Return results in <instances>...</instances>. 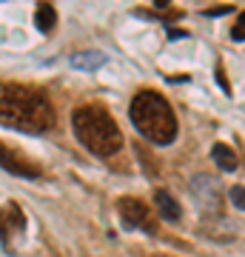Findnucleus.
I'll return each instance as SVG.
<instances>
[{
	"instance_id": "nucleus-1",
	"label": "nucleus",
	"mask_w": 245,
	"mask_h": 257,
	"mask_svg": "<svg viewBox=\"0 0 245 257\" xmlns=\"http://www.w3.org/2000/svg\"><path fill=\"white\" fill-rule=\"evenodd\" d=\"M0 123L18 132L40 135L55 126V109L40 89L23 83H0Z\"/></svg>"
},
{
	"instance_id": "nucleus-2",
	"label": "nucleus",
	"mask_w": 245,
	"mask_h": 257,
	"mask_svg": "<svg viewBox=\"0 0 245 257\" xmlns=\"http://www.w3.org/2000/svg\"><path fill=\"white\" fill-rule=\"evenodd\" d=\"M74 135L91 155L97 157H111L123 149V135L117 123L103 106H80L72 114Z\"/></svg>"
},
{
	"instance_id": "nucleus-3",
	"label": "nucleus",
	"mask_w": 245,
	"mask_h": 257,
	"mask_svg": "<svg viewBox=\"0 0 245 257\" xmlns=\"http://www.w3.org/2000/svg\"><path fill=\"white\" fill-rule=\"evenodd\" d=\"M131 123L143 135L145 140H151L157 146H168L177 140V114L168 106L163 94L157 92H140L131 100Z\"/></svg>"
},
{
	"instance_id": "nucleus-4",
	"label": "nucleus",
	"mask_w": 245,
	"mask_h": 257,
	"mask_svg": "<svg viewBox=\"0 0 245 257\" xmlns=\"http://www.w3.org/2000/svg\"><path fill=\"white\" fill-rule=\"evenodd\" d=\"M120 217L128 229H145V231H154V223H148V206L137 197H123L117 203Z\"/></svg>"
},
{
	"instance_id": "nucleus-5",
	"label": "nucleus",
	"mask_w": 245,
	"mask_h": 257,
	"mask_svg": "<svg viewBox=\"0 0 245 257\" xmlns=\"http://www.w3.org/2000/svg\"><path fill=\"white\" fill-rule=\"evenodd\" d=\"M0 169H6L9 175L29 177V180H35V177L40 175L37 163H32L29 157H23L20 152H15V149H9V146H3V143H0Z\"/></svg>"
},
{
	"instance_id": "nucleus-6",
	"label": "nucleus",
	"mask_w": 245,
	"mask_h": 257,
	"mask_svg": "<svg viewBox=\"0 0 245 257\" xmlns=\"http://www.w3.org/2000/svg\"><path fill=\"white\" fill-rule=\"evenodd\" d=\"M23 229H26V217H23L18 203L3 206L0 209V240H3V246H9L12 237H18Z\"/></svg>"
},
{
	"instance_id": "nucleus-7",
	"label": "nucleus",
	"mask_w": 245,
	"mask_h": 257,
	"mask_svg": "<svg viewBox=\"0 0 245 257\" xmlns=\"http://www.w3.org/2000/svg\"><path fill=\"white\" fill-rule=\"evenodd\" d=\"M191 192H194L197 203H200L205 211L219 209V189H217V183H214V177L200 175L197 180H194V183H191Z\"/></svg>"
},
{
	"instance_id": "nucleus-8",
	"label": "nucleus",
	"mask_w": 245,
	"mask_h": 257,
	"mask_svg": "<svg viewBox=\"0 0 245 257\" xmlns=\"http://www.w3.org/2000/svg\"><path fill=\"white\" fill-rule=\"evenodd\" d=\"M69 63L77 69V72H94V69H100L106 63V57L100 52H77V55L69 57Z\"/></svg>"
},
{
	"instance_id": "nucleus-9",
	"label": "nucleus",
	"mask_w": 245,
	"mask_h": 257,
	"mask_svg": "<svg viewBox=\"0 0 245 257\" xmlns=\"http://www.w3.org/2000/svg\"><path fill=\"white\" fill-rule=\"evenodd\" d=\"M154 203H157V211H160V217L163 220H168V223H174V220H180V206H177V200H174L168 192H160L154 194Z\"/></svg>"
},
{
	"instance_id": "nucleus-10",
	"label": "nucleus",
	"mask_w": 245,
	"mask_h": 257,
	"mask_svg": "<svg viewBox=\"0 0 245 257\" xmlns=\"http://www.w3.org/2000/svg\"><path fill=\"white\" fill-rule=\"evenodd\" d=\"M211 157L217 160V166L222 172H234L236 166H239V157H236V152L228 143H217V146L211 149Z\"/></svg>"
},
{
	"instance_id": "nucleus-11",
	"label": "nucleus",
	"mask_w": 245,
	"mask_h": 257,
	"mask_svg": "<svg viewBox=\"0 0 245 257\" xmlns=\"http://www.w3.org/2000/svg\"><path fill=\"white\" fill-rule=\"evenodd\" d=\"M55 20H57V12L52 3H40L35 12V23L40 32H52V26H55Z\"/></svg>"
},
{
	"instance_id": "nucleus-12",
	"label": "nucleus",
	"mask_w": 245,
	"mask_h": 257,
	"mask_svg": "<svg viewBox=\"0 0 245 257\" xmlns=\"http://www.w3.org/2000/svg\"><path fill=\"white\" fill-rule=\"evenodd\" d=\"M231 203H234V209H245V186H231Z\"/></svg>"
},
{
	"instance_id": "nucleus-13",
	"label": "nucleus",
	"mask_w": 245,
	"mask_h": 257,
	"mask_svg": "<svg viewBox=\"0 0 245 257\" xmlns=\"http://www.w3.org/2000/svg\"><path fill=\"white\" fill-rule=\"evenodd\" d=\"M231 40H236V43H239V40H245V12L239 15V20H236V26L231 29Z\"/></svg>"
},
{
	"instance_id": "nucleus-14",
	"label": "nucleus",
	"mask_w": 245,
	"mask_h": 257,
	"mask_svg": "<svg viewBox=\"0 0 245 257\" xmlns=\"http://www.w3.org/2000/svg\"><path fill=\"white\" fill-rule=\"evenodd\" d=\"M228 12H231V6H219V9H208L205 15H208V18H222V15H228Z\"/></svg>"
},
{
	"instance_id": "nucleus-15",
	"label": "nucleus",
	"mask_w": 245,
	"mask_h": 257,
	"mask_svg": "<svg viewBox=\"0 0 245 257\" xmlns=\"http://www.w3.org/2000/svg\"><path fill=\"white\" fill-rule=\"evenodd\" d=\"M217 83L222 86V89H225V94L231 92V86H228V80H225V74H222V69H217Z\"/></svg>"
}]
</instances>
